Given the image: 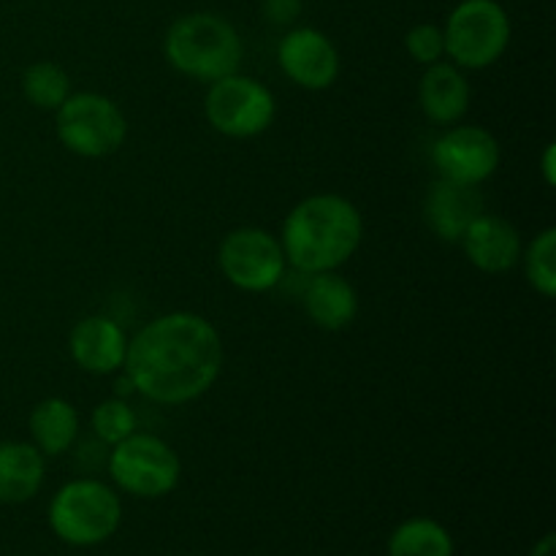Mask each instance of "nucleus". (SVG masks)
Returning <instances> with one entry per match:
<instances>
[{
  "instance_id": "obj_13",
  "label": "nucleus",
  "mask_w": 556,
  "mask_h": 556,
  "mask_svg": "<svg viewBox=\"0 0 556 556\" xmlns=\"http://www.w3.org/2000/svg\"><path fill=\"white\" fill-rule=\"evenodd\" d=\"M462 250L467 261L483 275H505L521 261V233L505 217L481 212L462 237Z\"/></svg>"
},
{
  "instance_id": "obj_6",
  "label": "nucleus",
  "mask_w": 556,
  "mask_h": 556,
  "mask_svg": "<svg viewBox=\"0 0 556 556\" xmlns=\"http://www.w3.org/2000/svg\"><path fill=\"white\" fill-rule=\"evenodd\" d=\"M58 139L71 155L98 161L109 157L128 139V119L123 109L101 92H71L54 112Z\"/></svg>"
},
{
  "instance_id": "obj_19",
  "label": "nucleus",
  "mask_w": 556,
  "mask_h": 556,
  "mask_svg": "<svg viewBox=\"0 0 556 556\" xmlns=\"http://www.w3.org/2000/svg\"><path fill=\"white\" fill-rule=\"evenodd\" d=\"M389 556H454L456 546L448 527L429 516H413L389 535Z\"/></svg>"
},
{
  "instance_id": "obj_22",
  "label": "nucleus",
  "mask_w": 556,
  "mask_h": 556,
  "mask_svg": "<svg viewBox=\"0 0 556 556\" xmlns=\"http://www.w3.org/2000/svg\"><path fill=\"white\" fill-rule=\"evenodd\" d=\"M90 427L96 432V438L112 448V445L130 438L139 429V418H136L134 407L123 396H112V400L98 402L90 416Z\"/></svg>"
},
{
  "instance_id": "obj_10",
  "label": "nucleus",
  "mask_w": 556,
  "mask_h": 556,
  "mask_svg": "<svg viewBox=\"0 0 556 556\" xmlns=\"http://www.w3.org/2000/svg\"><path fill=\"white\" fill-rule=\"evenodd\" d=\"M429 157L440 179L478 188L494 177L503 152L492 130L481 125H454L434 139Z\"/></svg>"
},
{
  "instance_id": "obj_5",
  "label": "nucleus",
  "mask_w": 556,
  "mask_h": 556,
  "mask_svg": "<svg viewBox=\"0 0 556 556\" xmlns=\"http://www.w3.org/2000/svg\"><path fill=\"white\" fill-rule=\"evenodd\" d=\"M445 58L462 71H483L510 47L514 25L497 0H462L443 25Z\"/></svg>"
},
{
  "instance_id": "obj_25",
  "label": "nucleus",
  "mask_w": 556,
  "mask_h": 556,
  "mask_svg": "<svg viewBox=\"0 0 556 556\" xmlns=\"http://www.w3.org/2000/svg\"><path fill=\"white\" fill-rule=\"evenodd\" d=\"M541 174H543V182H546L548 188H554L556 185V147L554 144H546V150H543Z\"/></svg>"
},
{
  "instance_id": "obj_11",
  "label": "nucleus",
  "mask_w": 556,
  "mask_h": 556,
  "mask_svg": "<svg viewBox=\"0 0 556 556\" xmlns=\"http://www.w3.org/2000/svg\"><path fill=\"white\" fill-rule=\"evenodd\" d=\"M277 65L296 87L309 92L329 90L340 79V49L318 27H288L277 43Z\"/></svg>"
},
{
  "instance_id": "obj_7",
  "label": "nucleus",
  "mask_w": 556,
  "mask_h": 556,
  "mask_svg": "<svg viewBox=\"0 0 556 556\" xmlns=\"http://www.w3.org/2000/svg\"><path fill=\"white\" fill-rule=\"evenodd\" d=\"M109 478L119 492L139 500H161L179 486L182 462L163 438L136 429L109 448Z\"/></svg>"
},
{
  "instance_id": "obj_15",
  "label": "nucleus",
  "mask_w": 556,
  "mask_h": 556,
  "mask_svg": "<svg viewBox=\"0 0 556 556\" xmlns=\"http://www.w3.org/2000/svg\"><path fill=\"white\" fill-rule=\"evenodd\" d=\"M470 81L459 65L440 60L424 68L421 81H418V106L434 125L462 123L470 109Z\"/></svg>"
},
{
  "instance_id": "obj_17",
  "label": "nucleus",
  "mask_w": 556,
  "mask_h": 556,
  "mask_svg": "<svg viewBox=\"0 0 556 556\" xmlns=\"http://www.w3.org/2000/svg\"><path fill=\"white\" fill-rule=\"evenodd\" d=\"M47 481V456L25 440H0V505L30 503Z\"/></svg>"
},
{
  "instance_id": "obj_20",
  "label": "nucleus",
  "mask_w": 556,
  "mask_h": 556,
  "mask_svg": "<svg viewBox=\"0 0 556 556\" xmlns=\"http://www.w3.org/2000/svg\"><path fill=\"white\" fill-rule=\"evenodd\" d=\"M22 96L30 106L58 112L60 103L71 96V79L63 65L52 60H36L22 74Z\"/></svg>"
},
{
  "instance_id": "obj_1",
  "label": "nucleus",
  "mask_w": 556,
  "mask_h": 556,
  "mask_svg": "<svg viewBox=\"0 0 556 556\" xmlns=\"http://www.w3.org/2000/svg\"><path fill=\"white\" fill-rule=\"evenodd\" d=\"M220 331L210 318L188 309L157 315L128 340L123 372L136 394L155 405L201 400L223 372Z\"/></svg>"
},
{
  "instance_id": "obj_24",
  "label": "nucleus",
  "mask_w": 556,
  "mask_h": 556,
  "mask_svg": "<svg viewBox=\"0 0 556 556\" xmlns=\"http://www.w3.org/2000/svg\"><path fill=\"white\" fill-rule=\"evenodd\" d=\"M304 3L302 0H261V11H264L269 25L291 27L293 22L302 16Z\"/></svg>"
},
{
  "instance_id": "obj_18",
  "label": "nucleus",
  "mask_w": 556,
  "mask_h": 556,
  "mask_svg": "<svg viewBox=\"0 0 556 556\" xmlns=\"http://www.w3.org/2000/svg\"><path fill=\"white\" fill-rule=\"evenodd\" d=\"M27 432L43 456H63L79 440V410L63 396H47L30 410Z\"/></svg>"
},
{
  "instance_id": "obj_9",
  "label": "nucleus",
  "mask_w": 556,
  "mask_h": 556,
  "mask_svg": "<svg viewBox=\"0 0 556 556\" xmlns=\"http://www.w3.org/2000/svg\"><path fill=\"white\" fill-rule=\"evenodd\" d=\"M217 266L237 291H275L288 269L280 237L258 226L233 228L217 248Z\"/></svg>"
},
{
  "instance_id": "obj_16",
  "label": "nucleus",
  "mask_w": 556,
  "mask_h": 556,
  "mask_svg": "<svg viewBox=\"0 0 556 556\" xmlns=\"http://www.w3.org/2000/svg\"><path fill=\"white\" fill-rule=\"evenodd\" d=\"M302 304L307 318L324 331H342L356 320L358 293L340 271L302 275Z\"/></svg>"
},
{
  "instance_id": "obj_8",
  "label": "nucleus",
  "mask_w": 556,
  "mask_h": 556,
  "mask_svg": "<svg viewBox=\"0 0 556 556\" xmlns=\"http://www.w3.org/2000/svg\"><path fill=\"white\" fill-rule=\"evenodd\" d=\"M206 123L228 139H255L277 117L275 92L264 81L244 74H228L212 81L204 98Z\"/></svg>"
},
{
  "instance_id": "obj_21",
  "label": "nucleus",
  "mask_w": 556,
  "mask_h": 556,
  "mask_svg": "<svg viewBox=\"0 0 556 556\" xmlns=\"http://www.w3.org/2000/svg\"><path fill=\"white\" fill-rule=\"evenodd\" d=\"M527 282L541 293L543 299L556 296V228L548 226L541 233H535L530 244L521 250Z\"/></svg>"
},
{
  "instance_id": "obj_2",
  "label": "nucleus",
  "mask_w": 556,
  "mask_h": 556,
  "mask_svg": "<svg viewBox=\"0 0 556 556\" xmlns=\"http://www.w3.org/2000/svg\"><path fill=\"white\" fill-rule=\"evenodd\" d=\"M364 217L340 193H315L299 201L282 220L280 244L286 261L299 275L337 271L358 253Z\"/></svg>"
},
{
  "instance_id": "obj_3",
  "label": "nucleus",
  "mask_w": 556,
  "mask_h": 556,
  "mask_svg": "<svg viewBox=\"0 0 556 556\" xmlns=\"http://www.w3.org/2000/svg\"><path fill=\"white\" fill-rule=\"evenodd\" d=\"M163 54L182 76L212 85L223 76L237 74L244 47L231 20L212 11H190L177 16L166 30Z\"/></svg>"
},
{
  "instance_id": "obj_14",
  "label": "nucleus",
  "mask_w": 556,
  "mask_h": 556,
  "mask_svg": "<svg viewBox=\"0 0 556 556\" xmlns=\"http://www.w3.org/2000/svg\"><path fill=\"white\" fill-rule=\"evenodd\" d=\"M483 210L481 190L472 185L451 182V179H434L424 199V220L432 233L443 242L459 244L467 228L472 226Z\"/></svg>"
},
{
  "instance_id": "obj_4",
  "label": "nucleus",
  "mask_w": 556,
  "mask_h": 556,
  "mask_svg": "<svg viewBox=\"0 0 556 556\" xmlns=\"http://www.w3.org/2000/svg\"><path fill=\"white\" fill-rule=\"evenodd\" d=\"M47 525L65 546H101L117 535L123 525V500L117 489L98 478H76L63 483L49 500Z\"/></svg>"
},
{
  "instance_id": "obj_23",
  "label": "nucleus",
  "mask_w": 556,
  "mask_h": 556,
  "mask_svg": "<svg viewBox=\"0 0 556 556\" xmlns=\"http://www.w3.org/2000/svg\"><path fill=\"white\" fill-rule=\"evenodd\" d=\"M405 49L418 65H434L445 58V36L443 27L432 22H418L405 33Z\"/></svg>"
},
{
  "instance_id": "obj_26",
  "label": "nucleus",
  "mask_w": 556,
  "mask_h": 556,
  "mask_svg": "<svg viewBox=\"0 0 556 556\" xmlns=\"http://www.w3.org/2000/svg\"><path fill=\"white\" fill-rule=\"evenodd\" d=\"M530 556H556V535H554V532H546V535H543L541 541L532 546Z\"/></svg>"
},
{
  "instance_id": "obj_12",
  "label": "nucleus",
  "mask_w": 556,
  "mask_h": 556,
  "mask_svg": "<svg viewBox=\"0 0 556 556\" xmlns=\"http://www.w3.org/2000/svg\"><path fill=\"white\" fill-rule=\"evenodd\" d=\"M68 353L79 369L90 375H114L123 369L128 334L109 315H87L71 329Z\"/></svg>"
}]
</instances>
